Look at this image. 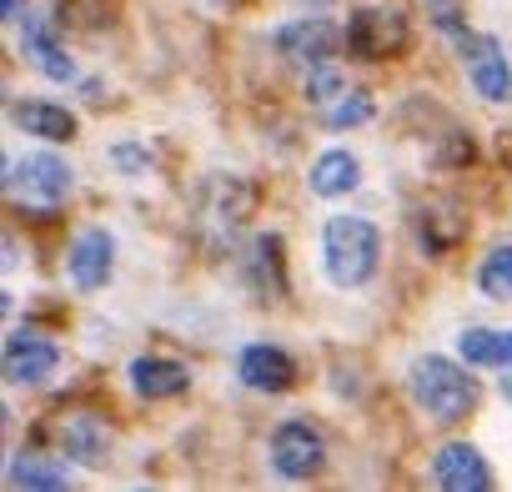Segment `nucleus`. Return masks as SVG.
I'll return each mask as SVG.
<instances>
[{"label":"nucleus","mask_w":512,"mask_h":492,"mask_svg":"<svg viewBox=\"0 0 512 492\" xmlns=\"http://www.w3.org/2000/svg\"><path fill=\"white\" fill-rule=\"evenodd\" d=\"M377 262H382V236H377V226L367 216H332L322 226V267H327V282H337V287L352 292V287L372 282Z\"/></svg>","instance_id":"f257e3e1"},{"label":"nucleus","mask_w":512,"mask_h":492,"mask_svg":"<svg viewBox=\"0 0 512 492\" xmlns=\"http://www.w3.org/2000/svg\"><path fill=\"white\" fill-rule=\"evenodd\" d=\"M407 392L432 422H462L477 407V377L447 357H417L407 372Z\"/></svg>","instance_id":"f03ea898"},{"label":"nucleus","mask_w":512,"mask_h":492,"mask_svg":"<svg viewBox=\"0 0 512 492\" xmlns=\"http://www.w3.org/2000/svg\"><path fill=\"white\" fill-rule=\"evenodd\" d=\"M267 462H272L277 477H287V482H307V477L322 472V462H327V442H322V432H317L307 417H287V422L272 432V442H267Z\"/></svg>","instance_id":"7ed1b4c3"},{"label":"nucleus","mask_w":512,"mask_h":492,"mask_svg":"<svg viewBox=\"0 0 512 492\" xmlns=\"http://www.w3.org/2000/svg\"><path fill=\"white\" fill-rule=\"evenodd\" d=\"M71 166L56 156V151H36V156H21V161H11L6 166V186L21 196V201H41V206H51V201H66L71 196Z\"/></svg>","instance_id":"20e7f679"},{"label":"nucleus","mask_w":512,"mask_h":492,"mask_svg":"<svg viewBox=\"0 0 512 492\" xmlns=\"http://www.w3.org/2000/svg\"><path fill=\"white\" fill-rule=\"evenodd\" d=\"M462 66H467L472 91L487 106H507L512 101V66H507V51L492 36H462Z\"/></svg>","instance_id":"39448f33"},{"label":"nucleus","mask_w":512,"mask_h":492,"mask_svg":"<svg viewBox=\"0 0 512 492\" xmlns=\"http://www.w3.org/2000/svg\"><path fill=\"white\" fill-rule=\"evenodd\" d=\"M111 262H116L111 231L86 226V231L71 241V252H66V277H71L76 292H101V287L111 282Z\"/></svg>","instance_id":"423d86ee"},{"label":"nucleus","mask_w":512,"mask_h":492,"mask_svg":"<svg viewBox=\"0 0 512 492\" xmlns=\"http://www.w3.org/2000/svg\"><path fill=\"white\" fill-rule=\"evenodd\" d=\"M337 46H342V31H337V21H322V16L287 21V26L277 31V51H282L287 61H297V66H317V61H327Z\"/></svg>","instance_id":"0eeeda50"},{"label":"nucleus","mask_w":512,"mask_h":492,"mask_svg":"<svg viewBox=\"0 0 512 492\" xmlns=\"http://www.w3.org/2000/svg\"><path fill=\"white\" fill-rule=\"evenodd\" d=\"M56 367H61V347H56V342H46V337H36V332H11V337H6V377H11V382L36 387V382H46Z\"/></svg>","instance_id":"6e6552de"},{"label":"nucleus","mask_w":512,"mask_h":492,"mask_svg":"<svg viewBox=\"0 0 512 492\" xmlns=\"http://www.w3.org/2000/svg\"><path fill=\"white\" fill-rule=\"evenodd\" d=\"M432 477H437V487H447V492H482V487H492V472H487V462H482V452H477L472 442H447V447H437Z\"/></svg>","instance_id":"1a4fd4ad"},{"label":"nucleus","mask_w":512,"mask_h":492,"mask_svg":"<svg viewBox=\"0 0 512 492\" xmlns=\"http://www.w3.org/2000/svg\"><path fill=\"white\" fill-rule=\"evenodd\" d=\"M236 372H241V382L256 387V392H287L292 377H297V362H292L282 347H272V342H251V347H241Z\"/></svg>","instance_id":"9d476101"},{"label":"nucleus","mask_w":512,"mask_h":492,"mask_svg":"<svg viewBox=\"0 0 512 492\" xmlns=\"http://www.w3.org/2000/svg\"><path fill=\"white\" fill-rule=\"evenodd\" d=\"M126 377H131V392L136 397H151V402H161V397H181L186 392V367L181 362H166V357H136L131 367H126Z\"/></svg>","instance_id":"9b49d317"},{"label":"nucleus","mask_w":512,"mask_h":492,"mask_svg":"<svg viewBox=\"0 0 512 492\" xmlns=\"http://www.w3.org/2000/svg\"><path fill=\"white\" fill-rule=\"evenodd\" d=\"M11 121L41 141H71L76 136V116L56 101H11Z\"/></svg>","instance_id":"f8f14e48"},{"label":"nucleus","mask_w":512,"mask_h":492,"mask_svg":"<svg viewBox=\"0 0 512 492\" xmlns=\"http://www.w3.org/2000/svg\"><path fill=\"white\" fill-rule=\"evenodd\" d=\"M357 181H362V166H357V156L342 151V146L322 151V156L312 161V171H307L312 196H347V191H357Z\"/></svg>","instance_id":"ddd939ff"},{"label":"nucleus","mask_w":512,"mask_h":492,"mask_svg":"<svg viewBox=\"0 0 512 492\" xmlns=\"http://www.w3.org/2000/svg\"><path fill=\"white\" fill-rule=\"evenodd\" d=\"M457 352L472 362V367H497L507 372L512 367V327H467L457 337Z\"/></svg>","instance_id":"4468645a"},{"label":"nucleus","mask_w":512,"mask_h":492,"mask_svg":"<svg viewBox=\"0 0 512 492\" xmlns=\"http://www.w3.org/2000/svg\"><path fill=\"white\" fill-rule=\"evenodd\" d=\"M21 51L31 56V66L51 81H76V61L46 36V21H26L21 26Z\"/></svg>","instance_id":"2eb2a0df"},{"label":"nucleus","mask_w":512,"mask_h":492,"mask_svg":"<svg viewBox=\"0 0 512 492\" xmlns=\"http://www.w3.org/2000/svg\"><path fill=\"white\" fill-rule=\"evenodd\" d=\"M111 452V437L96 417H71L66 422V457L71 462H86V467H101Z\"/></svg>","instance_id":"dca6fc26"},{"label":"nucleus","mask_w":512,"mask_h":492,"mask_svg":"<svg viewBox=\"0 0 512 492\" xmlns=\"http://www.w3.org/2000/svg\"><path fill=\"white\" fill-rule=\"evenodd\" d=\"M477 292L492 297V302H512V241L492 246L477 262Z\"/></svg>","instance_id":"f3484780"},{"label":"nucleus","mask_w":512,"mask_h":492,"mask_svg":"<svg viewBox=\"0 0 512 492\" xmlns=\"http://www.w3.org/2000/svg\"><path fill=\"white\" fill-rule=\"evenodd\" d=\"M11 487H26V492H61L66 487V467H56L51 457H16L11 472H6Z\"/></svg>","instance_id":"a211bd4d"},{"label":"nucleus","mask_w":512,"mask_h":492,"mask_svg":"<svg viewBox=\"0 0 512 492\" xmlns=\"http://www.w3.org/2000/svg\"><path fill=\"white\" fill-rule=\"evenodd\" d=\"M342 91H347V81H342V71H337L332 61L307 66V101H312V106H322V111H327Z\"/></svg>","instance_id":"6ab92c4d"},{"label":"nucleus","mask_w":512,"mask_h":492,"mask_svg":"<svg viewBox=\"0 0 512 492\" xmlns=\"http://www.w3.org/2000/svg\"><path fill=\"white\" fill-rule=\"evenodd\" d=\"M367 116H372V96H362V91H352V96H347L342 106H327V111H322V121H327L332 131H347V126H362Z\"/></svg>","instance_id":"aec40b11"},{"label":"nucleus","mask_w":512,"mask_h":492,"mask_svg":"<svg viewBox=\"0 0 512 492\" xmlns=\"http://www.w3.org/2000/svg\"><path fill=\"white\" fill-rule=\"evenodd\" d=\"M427 11H432V16H437V21L452 31V0H427Z\"/></svg>","instance_id":"412c9836"},{"label":"nucleus","mask_w":512,"mask_h":492,"mask_svg":"<svg viewBox=\"0 0 512 492\" xmlns=\"http://www.w3.org/2000/svg\"><path fill=\"white\" fill-rule=\"evenodd\" d=\"M21 6H26V0H0V16H6V21L16 26V16H21Z\"/></svg>","instance_id":"4be33fe9"}]
</instances>
